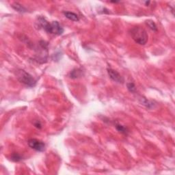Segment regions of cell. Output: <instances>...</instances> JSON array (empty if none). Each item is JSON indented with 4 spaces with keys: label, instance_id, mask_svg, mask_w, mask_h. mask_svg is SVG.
I'll return each instance as SVG.
<instances>
[{
    "label": "cell",
    "instance_id": "6da1fadb",
    "mask_svg": "<svg viewBox=\"0 0 175 175\" xmlns=\"http://www.w3.org/2000/svg\"><path fill=\"white\" fill-rule=\"evenodd\" d=\"M38 27L43 28L46 32L49 34L55 35H61L64 32V29L58 21L48 22L47 19L43 17H39L37 19Z\"/></svg>",
    "mask_w": 175,
    "mask_h": 175
},
{
    "label": "cell",
    "instance_id": "7a4b0ae2",
    "mask_svg": "<svg viewBox=\"0 0 175 175\" xmlns=\"http://www.w3.org/2000/svg\"><path fill=\"white\" fill-rule=\"evenodd\" d=\"M130 34L132 38L137 44L144 45L148 41V34L144 28L135 26L130 30Z\"/></svg>",
    "mask_w": 175,
    "mask_h": 175
},
{
    "label": "cell",
    "instance_id": "3957f363",
    "mask_svg": "<svg viewBox=\"0 0 175 175\" xmlns=\"http://www.w3.org/2000/svg\"><path fill=\"white\" fill-rule=\"evenodd\" d=\"M17 79L20 83L24 84L27 87H34L36 84V80L32 75L23 69H19L16 73Z\"/></svg>",
    "mask_w": 175,
    "mask_h": 175
},
{
    "label": "cell",
    "instance_id": "277c9868",
    "mask_svg": "<svg viewBox=\"0 0 175 175\" xmlns=\"http://www.w3.org/2000/svg\"><path fill=\"white\" fill-rule=\"evenodd\" d=\"M48 44L45 41L41 40L39 43L38 48L36 49V60L37 62H40L42 61V63L45 62L47 59V55H48Z\"/></svg>",
    "mask_w": 175,
    "mask_h": 175
},
{
    "label": "cell",
    "instance_id": "5b68a950",
    "mask_svg": "<svg viewBox=\"0 0 175 175\" xmlns=\"http://www.w3.org/2000/svg\"><path fill=\"white\" fill-rule=\"evenodd\" d=\"M29 146L34 150L38 151V152H43L45 149V144L43 142L37 139H29L27 142Z\"/></svg>",
    "mask_w": 175,
    "mask_h": 175
},
{
    "label": "cell",
    "instance_id": "8992f818",
    "mask_svg": "<svg viewBox=\"0 0 175 175\" xmlns=\"http://www.w3.org/2000/svg\"><path fill=\"white\" fill-rule=\"evenodd\" d=\"M107 73L109 75V77L113 80L114 82H117L119 84H123L124 81V78L119 73H118L116 70L112 69L111 68H107Z\"/></svg>",
    "mask_w": 175,
    "mask_h": 175
},
{
    "label": "cell",
    "instance_id": "52a82bcc",
    "mask_svg": "<svg viewBox=\"0 0 175 175\" xmlns=\"http://www.w3.org/2000/svg\"><path fill=\"white\" fill-rule=\"evenodd\" d=\"M63 15H64V17L68 19H69L70 21H79V17L77 14L73 13V12H68V11H64L62 12Z\"/></svg>",
    "mask_w": 175,
    "mask_h": 175
},
{
    "label": "cell",
    "instance_id": "ba28073f",
    "mask_svg": "<svg viewBox=\"0 0 175 175\" xmlns=\"http://www.w3.org/2000/svg\"><path fill=\"white\" fill-rule=\"evenodd\" d=\"M82 75H83V71H82V69H80V68H75L72 71H70L69 76L71 79H77L82 77Z\"/></svg>",
    "mask_w": 175,
    "mask_h": 175
},
{
    "label": "cell",
    "instance_id": "9c48e42d",
    "mask_svg": "<svg viewBox=\"0 0 175 175\" xmlns=\"http://www.w3.org/2000/svg\"><path fill=\"white\" fill-rule=\"evenodd\" d=\"M139 101H140V103L142 104V105H144V106H146L147 108H149V109H151V108H154L155 105L154 103H153V101H149L146 98L144 97H141L140 99H139Z\"/></svg>",
    "mask_w": 175,
    "mask_h": 175
},
{
    "label": "cell",
    "instance_id": "30bf717a",
    "mask_svg": "<svg viewBox=\"0 0 175 175\" xmlns=\"http://www.w3.org/2000/svg\"><path fill=\"white\" fill-rule=\"evenodd\" d=\"M12 7H13V8L15 9V10L19 12V13H26L27 12V9L25 8L23 6H22L19 3L15 2L13 3V4H12Z\"/></svg>",
    "mask_w": 175,
    "mask_h": 175
},
{
    "label": "cell",
    "instance_id": "8fae6325",
    "mask_svg": "<svg viewBox=\"0 0 175 175\" xmlns=\"http://www.w3.org/2000/svg\"><path fill=\"white\" fill-rule=\"evenodd\" d=\"M115 127L116 129V130L119 131V132L122 133V134L127 135V133H129L128 129H127L126 127H125L124 125H121V124L116 123L115 125Z\"/></svg>",
    "mask_w": 175,
    "mask_h": 175
},
{
    "label": "cell",
    "instance_id": "7c38bea8",
    "mask_svg": "<svg viewBox=\"0 0 175 175\" xmlns=\"http://www.w3.org/2000/svg\"><path fill=\"white\" fill-rule=\"evenodd\" d=\"M146 25L149 27V28H150L151 29H152L153 31H157V25L155 23L154 21L152 20H148L146 21Z\"/></svg>",
    "mask_w": 175,
    "mask_h": 175
},
{
    "label": "cell",
    "instance_id": "4fadbf2b",
    "mask_svg": "<svg viewBox=\"0 0 175 175\" xmlns=\"http://www.w3.org/2000/svg\"><path fill=\"white\" fill-rule=\"evenodd\" d=\"M11 160L13 161H14V162H20V161H21L23 160V157H21V155L19 154V153H13V155H12Z\"/></svg>",
    "mask_w": 175,
    "mask_h": 175
},
{
    "label": "cell",
    "instance_id": "5bb4252c",
    "mask_svg": "<svg viewBox=\"0 0 175 175\" xmlns=\"http://www.w3.org/2000/svg\"><path fill=\"white\" fill-rule=\"evenodd\" d=\"M127 89H128V90L130 92H135V91H136V88H135V84L132 83V82L127 83Z\"/></svg>",
    "mask_w": 175,
    "mask_h": 175
},
{
    "label": "cell",
    "instance_id": "9a60e30c",
    "mask_svg": "<svg viewBox=\"0 0 175 175\" xmlns=\"http://www.w3.org/2000/svg\"><path fill=\"white\" fill-rule=\"evenodd\" d=\"M34 125L35 126V127H36V128H38V129L42 128V125H41L40 122L39 121H36V122H34Z\"/></svg>",
    "mask_w": 175,
    "mask_h": 175
},
{
    "label": "cell",
    "instance_id": "2e32d148",
    "mask_svg": "<svg viewBox=\"0 0 175 175\" xmlns=\"http://www.w3.org/2000/svg\"><path fill=\"white\" fill-rule=\"evenodd\" d=\"M145 3H146V6H148L149 4V3H151V1H146V2H145Z\"/></svg>",
    "mask_w": 175,
    "mask_h": 175
},
{
    "label": "cell",
    "instance_id": "e0dca14e",
    "mask_svg": "<svg viewBox=\"0 0 175 175\" xmlns=\"http://www.w3.org/2000/svg\"><path fill=\"white\" fill-rule=\"evenodd\" d=\"M112 3H119V1H111Z\"/></svg>",
    "mask_w": 175,
    "mask_h": 175
}]
</instances>
